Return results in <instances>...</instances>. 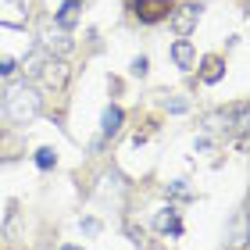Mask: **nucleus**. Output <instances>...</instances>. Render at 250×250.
Instances as JSON below:
<instances>
[{"label": "nucleus", "instance_id": "nucleus-13", "mask_svg": "<svg viewBox=\"0 0 250 250\" xmlns=\"http://www.w3.org/2000/svg\"><path fill=\"white\" fill-rule=\"evenodd\" d=\"M36 165L40 168H54V165H58V154H54L50 146H40V150H36Z\"/></svg>", "mask_w": 250, "mask_h": 250}, {"label": "nucleus", "instance_id": "nucleus-12", "mask_svg": "<svg viewBox=\"0 0 250 250\" xmlns=\"http://www.w3.org/2000/svg\"><path fill=\"white\" fill-rule=\"evenodd\" d=\"M43 61H47V50H32L29 54V61H25V75H40V68H43Z\"/></svg>", "mask_w": 250, "mask_h": 250}, {"label": "nucleus", "instance_id": "nucleus-14", "mask_svg": "<svg viewBox=\"0 0 250 250\" xmlns=\"http://www.w3.org/2000/svg\"><path fill=\"white\" fill-rule=\"evenodd\" d=\"M15 68H18L15 58H4V54H0V75H15Z\"/></svg>", "mask_w": 250, "mask_h": 250}, {"label": "nucleus", "instance_id": "nucleus-5", "mask_svg": "<svg viewBox=\"0 0 250 250\" xmlns=\"http://www.w3.org/2000/svg\"><path fill=\"white\" fill-rule=\"evenodd\" d=\"M40 75H43V83H47L50 89H64V83H68V64L61 58H47L43 68H40Z\"/></svg>", "mask_w": 250, "mask_h": 250}, {"label": "nucleus", "instance_id": "nucleus-6", "mask_svg": "<svg viewBox=\"0 0 250 250\" xmlns=\"http://www.w3.org/2000/svg\"><path fill=\"white\" fill-rule=\"evenodd\" d=\"M40 47L47 50V54H58V58H64V54H72V40H68L64 32H58V36H54V32H47Z\"/></svg>", "mask_w": 250, "mask_h": 250}, {"label": "nucleus", "instance_id": "nucleus-15", "mask_svg": "<svg viewBox=\"0 0 250 250\" xmlns=\"http://www.w3.org/2000/svg\"><path fill=\"white\" fill-rule=\"evenodd\" d=\"M146 72H150V61H146V58H136V61H132V75H146Z\"/></svg>", "mask_w": 250, "mask_h": 250}, {"label": "nucleus", "instance_id": "nucleus-3", "mask_svg": "<svg viewBox=\"0 0 250 250\" xmlns=\"http://www.w3.org/2000/svg\"><path fill=\"white\" fill-rule=\"evenodd\" d=\"M29 21V4L25 0H0V25L21 29Z\"/></svg>", "mask_w": 250, "mask_h": 250}, {"label": "nucleus", "instance_id": "nucleus-10", "mask_svg": "<svg viewBox=\"0 0 250 250\" xmlns=\"http://www.w3.org/2000/svg\"><path fill=\"white\" fill-rule=\"evenodd\" d=\"M172 58H175L179 68H193V47H189V40H175Z\"/></svg>", "mask_w": 250, "mask_h": 250}, {"label": "nucleus", "instance_id": "nucleus-11", "mask_svg": "<svg viewBox=\"0 0 250 250\" xmlns=\"http://www.w3.org/2000/svg\"><path fill=\"white\" fill-rule=\"evenodd\" d=\"M225 75V64L218 58H208L204 61V83H218V79Z\"/></svg>", "mask_w": 250, "mask_h": 250}, {"label": "nucleus", "instance_id": "nucleus-4", "mask_svg": "<svg viewBox=\"0 0 250 250\" xmlns=\"http://www.w3.org/2000/svg\"><path fill=\"white\" fill-rule=\"evenodd\" d=\"M197 21H200V7L197 4H179L172 11V25H175L179 36H189V32L197 29Z\"/></svg>", "mask_w": 250, "mask_h": 250}, {"label": "nucleus", "instance_id": "nucleus-9", "mask_svg": "<svg viewBox=\"0 0 250 250\" xmlns=\"http://www.w3.org/2000/svg\"><path fill=\"white\" fill-rule=\"evenodd\" d=\"M122 107H115V104H111L107 111H104V118H100V132H104V136H115L118 129H122Z\"/></svg>", "mask_w": 250, "mask_h": 250}, {"label": "nucleus", "instance_id": "nucleus-7", "mask_svg": "<svg viewBox=\"0 0 250 250\" xmlns=\"http://www.w3.org/2000/svg\"><path fill=\"white\" fill-rule=\"evenodd\" d=\"M154 229H157V232H172V236H179V232H183V222H179V214H175L172 208H165V211L154 218Z\"/></svg>", "mask_w": 250, "mask_h": 250}, {"label": "nucleus", "instance_id": "nucleus-1", "mask_svg": "<svg viewBox=\"0 0 250 250\" xmlns=\"http://www.w3.org/2000/svg\"><path fill=\"white\" fill-rule=\"evenodd\" d=\"M4 104H7L11 122H18V125H29L32 118L40 115V93H36L29 83H11Z\"/></svg>", "mask_w": 250, "mask_h": 250}, {"label": "nucleus", "instance_id": "nucleus-18", "mask_svg": "<svg viewBox=\"0 0 250 250\" xmlns=\"http://www.w3.org/2000/svg\"><path fill=\"white\" fill-rule=\"evenodd\" d=\"M61 250H83V247H72V243H68V247H61Z\"/></svg>", "mask_w": 250, "mask_h": 250}, {"label": "nucleus", "instance_id": "nucleus-2", "mask_svg": "<svg viewBox=\"0 0 250 250\" xmlns=\"http://www.w3.org/2000/svg\"><path fill=\"white\" fill-rule=\"evenodd\" d=\"M172 7H175V0H129V11L140 21H161L172 15Z\"/></svg>", "mask_w": 250, "mask_h": 250}, {"label": "nucleus", "instance_id": "nucleus-17", "mask_svg": "<svg viewBox=\"0 0 250 250\" xmlns=\"http://www.w3.org/2000/svg\"><path fill=\"white\" fill-rule=\"evenodd\" d=\"M83 229H86V232H89V236H93V232H97V229H100V225H97V218H86V222H83Z\"/></svg>", "mask_w": 250, "mask_h": 250}, {"label": "nucleus", "instance_id": "nucleus-16", "mask_svg": "<svg viewBox=\"0 0 250 250\" xmlns=\"http://www.w3.org/2000/svg\"><path fill=\"white\" fill-rule=\"evenodd\" d=\"M168 111H175V115H179V111H186V100H168Z\"/></svg>", "mask_w": 250, "mask_h": 250}, {"label": "nucleus", "instance_id": "nucleus-8", "mask_svg": "<svg viewBox=\"0 0 250 250\" xmlns=\"http://www.w3.org/2000/svg\"><path fill=\"white\" fill-rule=\"evenodd\" d=\"M79 11H83V4H79V0H64L61 11H58V25H61V29H72L75 21H79Z\"/></svg>", "mask_w": 250, "mask_h": 250}]
</instances>
